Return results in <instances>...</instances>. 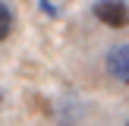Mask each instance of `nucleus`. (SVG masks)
<instances>
[{"mask_svg": "<svg viewBox=\"0 0 129 126\" xmlns=\"http://www.w3.org/2000/svg\"><path fill=\"white\" fill-rule=\"evenodd\" d=\"M91 16L101 25H110V28H126L129 25V6L123 0H98L91 6Z\"/></svg>", "mask_w": 129, "mask_h": 126, "instance_id": "f257e3e1", "label": "nucleus"}, {"mask_svg": "<svg viewBox=\"0 0 129 126\" xmlns=\"http://www.w3.org/2000/svg\"><path fill=\"white\" fill-rule=\"evenodd\" d=\"M0 104H3V91H0Z\"/></svg>", "mask_w": 129, "mask_h": 126, "instance_id": "20e7f679", "label": "nucleus"}, {"mask_svg": "<svg viewBox=\"0 0 129 126\" xmlns=\"http://www.w3.org/2000/svg\"><path fill=\"white\" fill-rule=\"evenodd\" d=\"M107 73L117 82L129 85V44H117L107 50Z\"/></svg>", "mask_w": 129, "mask_h": 126, "instance_id": "f03ea898", "label": "nucleus"}, {"mask_svg": "<svg viewBox=\"0 0 129 126\" xmlns=\"http://www.w3.org/2000/svg\"><path fill=\"white\" fill-rule=\"evenodd\" d=\"M10 32H13V10L0 0V41H6Z\"/></svg>", "mask_w": 129, "mask_h": 126, "instance_id": "7ed1b4c3", "label": "nucleus"}, {"mask_svg": "<svg viewBox=\"0 0 129 126\" xmlns=\"http://www.w3.org/2000/svg\"><path fill=\"white\" fill-rule=\"evenodd\" d=\"M126 126H129V123H126Z\"/></svg>", "mask_w": 129, "mask_h": 126, "instance_id": "39448f33", "label": "nucleus"}]
</instances>
